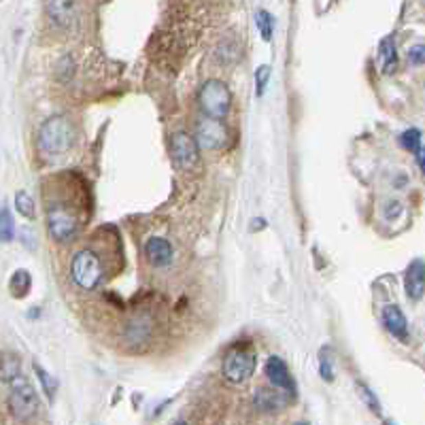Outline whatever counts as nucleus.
<instances>
[{"mask_svg": "<svg viewBox=\"0 0 425 425\" xmlns=\"http://www.w3.org/2000/svg\"><path fill=\"white\" fill-rule=\"evenodd\" d=\"M257 28H260V34H262L264 41H271V38H273V28H275V24H273L271 13H266V11H260V13H257Z\"/></svg>", "mask_w": 425, "mask_h": 425, "instance_id": "obj_20", "label": "nucleus"}, {"mask_svg": "<svg viewBox=\"0 0 425 425\" xmlns=\"http://www.w3.org/2000/svg\"><path fill=\"white\" fill-rule=\"evenodd\" d=\"M15 234V223H13V215L9 209H0V242H9L13 240Z\"/></svg>", "mask_w": 425, "mask_h": 425, "instance_id": "obj_17", "label": "nucleus"}, {"mask_svg": "<svg viewBox=\"0 0 425 425\" xmlns=\"http://www.w3.org/2000/svg\"><path fill=\"white\" fill-rule=\"evenodd\" d=\"M196 143L200 149L205 151H217L221 147H226L228 141H230V132L223 124V119L219 117H209L205 115L196 124Z\"/></svg>", "mask_w": 425, "mask_h": 425, "instance_id": "obj_7", "label": "nucleus"}, {"mask_svg": "<svg viewBox=\"0 0 425 425\" xmlns=\"http://www.w3.org/2000/svg\"><path fill=\"white\" fill-rule=\"evenodd\" d=\"M34 370H36V374H38V378H41V383H43V387H45V391H47V395H49V400H54V395H56V389H58V383L54 381V378L45 372L41 366H36L34 364Z\"/></svg>", "mask_w": 425, "mask_h": 425, "instance_id": "obj_21", "label": "nucleus"}, {"mask_svg": "<svg viewBox=\"0 0 425 425\" xmlns=\"http://www.w3.org/2000/svg\"><path fill=\"white\" fill-rule=\"evenodd\" d=\"M221 370L230 383H244L255 370V353L247 347H234L223 357Z\"/></svg>", "mask_w": 425, "mask_h": 425, "instance_id": "obj_5", "label": "nucleus"}, {"mask_svg": "<svg viewBox=\"0 0 425 425\" xmlns=\"http://www.w3.org/2000/svg\"><path fill=\"white\" fill-rule=\"evenodd\" d=\"M75 130L66 117H51L38 132V147L45 155H62L73 147Z\"/></svg>", "mask_w": 425, "mask_h": 425, "instance_id": "obj_3", "label": "nucleus"}, {"mask_svg": "<svg viewBox=\"0 0 425 425\" xmlns=\"http://www.w3.org/2000/svg\"><path fill=\"white\" fill-rule=\"evenodd\" d=\"M9 406H11V413L17 419H30L38 411V395H36L34 387L21 374L15 376L11 381Z\"/></svg>", "mask_w": 425, "mask_h": 425, "instance_id": "obj_6", "label": "nucleus"}, {"mask_svg": "<svg viewBox=\"0 0 425 425\" xmlns=\"http://www.w3.org/2000/svg\"><path fill=\"white\" fill-rule=\"evenodd\" d=\"M145 253H147V260L151 266L155 268H164L172 262V247L166 238H160V236H153L147 240L145 244Z\"/></svg>", "mask_w": 425, "mask_h": 425, "instance_id": "obj_12", "label": "nucleus"}, {"mask_svg": "<svg viewBox=\"0 0 425 425\" xmlns=\"http://www.w3.org/2000/svg\"><path fill=\"white\" fill-rule=\"evenodd\" d=\"M404 289L411 300H421L425 296V262L413 260L404 275Z\"/></svg>", "mask_w": 425, "mask_h": 425, "instance_id": "obj_11", "label": "nucleus"}, {"mask_svg": "<svg viewBox=\"0 0 425 425\" xmlns=\"http://www.w3.org/2000/svg\"><path fill=\"white\" fill-rule=\"evenodd\" d=\"M289 400H292V395L279 387H262L255 391L253 404L262 413H279L281 409L287 406Z\"/></svg>", "mask_w": 425, "mask_h": 425, "instance_id": "obj_10", "label": "nucleus"}, {"mask_svg": "<svg viewBox=\"0 0 425 425\" xmlns=\"http://www.w3.org/2000/svg\"><path fill=\"white\" fill-rule=\"evenodd\" d=\"M108 255H113L111 244L100 240H92L85 247H81L71 262V277L75 285L85 289V292H94V289L102 287L104 281L111 277Z\"/></svg>", "mask_w": 425, "mask_h": 425, "instance_id": "obj_2", "label": "nucleus"}, {"mask_svg": "<svg viewBox=\"0 0 425 425\" xmlns=\"http://www.w3.org/2000/svg\"><path fill=\"white\" fill-rule=\"evenodd\" d=\"M198 102L203 113L209 117H228L230 113V106H232V94L228 85L219 81V79H211L207 81L203 87H200V94H198Z\"/></svg>", "mask_w": 425, "mask_h": 425, "instance_id": "obj_4", "label": "nucleus"}, {"mask_svg": "<svg viewBox=\"0 0 425 425\" xmlns=\"http://www.w3.org/2000/svg\"><path fill=\"white\" fill-rule=\"evenodd\" d=\"M417 162H419L421 172L425 174V147H419V151H417Z\"/></svg>", "mask_w": 425, "mask_h": 425, "instance_id": "obj_26", "label": "nucleus"}, {"mask_svg": "<svg viewBox=\"0 0 425 425\" xmlns=\"http://www.w3.org/2000/svg\"><path fill=\"white\" fill-rule=\"evenodd\" d=\"M409 62L415 66H425V45L423 43L413 45V47L409 49Z\"/></svg>", "mask_w": 425, "mask_h": 425, "instance_id": "obj_24", "label": "nucleus"}, {"mask_svg": "<svg viewBox=\"0 0 425 425\" xmlns=\"http://www.w3.org/2000/svg\"><path fill=\"white\" fill-rule=\"evenodd\" d=\"M383 323L385 328L393 334L395 338L400 341H406L409 338V323H406V317L404 312H402L395 304H387L383 308Z\"/></svg>", "mask_w": 425, "mask_h": 425, "instance_id": "obj_13", "label": "nucleus"}, {"mask_svg": "<svg viewBox=\"0 0 425 425\" xmlns=\"http://www.w3.org/2000/svg\"><path fill=\"white\" fill-rule=\"evenodd\" d=\"M268 79H271V66H260L255 73V81H257V96H264Z\"/></svg>", "mask_w": 425, "mask_h": 425, "instance_id": "obj_23", "label": "nucleus"}, {"mask_svg": "<svg viewBox=\"0 0 425 425\" xmlns=\"http://www.w3.org/2000/svg\"><path fill=\"white\" fill-rule=\"evenodd\" d=\"M15 207H17V211H19L21 215H24L26 219H34L36 209H34L32 198H30L26 192H19V194L15 196Z\"/></svg>", "mask_w": 425, "mask_h": 425, "instance_id": "obj_19", "label": "nucleus"}, {"mask_svg": "<svg viewBox=\"0 0 425 425\" xmlns=\"http://www.w3.org/2000/svg\"><path fill=\"white\" fill-rule=\"evenodd\" d=\"M19 360L15 355H0V378L11 383L15 376H19Z\"/></svg>", "mask_w": 425, "mask_h": 425, "instance_id": "obj_16", "label": "nucleus"}, {"mask_svg": "<svg viewBox=\"0 0 425 425\" xmlns=\"http://www.w3.org/2000/svg\"><path fill=\"white\" fill-rule=\"evenodd\" d=\"M89 194L79 176H69L62 181L47 203V228L49 234L64 242L73 240L89 219Z\"/></svg>", "mask_w": 425, "mask_h": 425, "instance_id": "obj_1", "label": "nucleus"}, {"mask_svg": "<svg viewBox=\"0 0 425 425\" xmlns=\"http://www.w3.org/2000/svg\"><path fill=\"white\" fill-rule=\"evenodd\" d=\"M357 393L362 395V400L366 402V404L370 406L372 413H381V404H378V400L374 398V393L364 385V383H357Z\"/></svg>", "mask_w": 425, "mask_h": 425, "instance_id": "obj_22", "label": "nucleus"}, {"mask_svg": "<svg viewBox=\"0 0 425 425\" xmlns=\"http://www.w3.org/2000/svg\"><path fill=\"white\" fill-rule=\"evenodd\" d=\"M400 145L411 153H417L421 147V132L417 128H409L406 132L400 134Z\"/></svg>", "mask_w": 425, "mask_h": 425, "instance_id": "obj_18", "label": "nucleus"}, {"mask_svg": "<svg viewBox=\"0 0 425 425\" xmlns=\"http://www.w3.org/2000/svg\"><path fill=\"white\" fill-rule=\"evenodd\" d=\"M266 376H268V381H271L275 387L287 391L289 395H296V383H294V378L292 374H289V368L287 364L281 360V357L273 355L271 360L266 362Z\"/></svg>", "mask_w": 425, "mask_h": 425, "instance_id": "obj_9", "label": "nucleus"}, {"mask_svg": "<svg viewBox=\"0 0 425 425\" xmlns=\"http://www.w3.org/2000/svg\"><path fill=\"white\" fill-rule=\"evenodd\" d=\"M30 283H32V279H30V275H28L26 271H17V273L11 277V283H9L11 294H13L15 298H24V296L30 292Z\"/></svg>", "mask_w": 425, "mask_h": 425, "instance_id": "obj_15", "label": "nucleus"}, {"mask_svg": "<svg viewBox=\"0 0 425 425\" xmlns=\"http://www.w3.org/2000/svg\"><path fill=\"white\" fill-rule=\"evenodd\" d=\"M319 372H321V376L325 378V381H332V378H334V370L330 366V360H328L325 351H321V357H319Z\"/></svg>", "mask_w": 425, "mask_h": 425, "instance_id": "obj_25", "label": "nucleus"}, {"mask_svg": "<svg viewBox=\"0 0 425 425\" xmlns=\"http://www.w3.org/2000/svg\"><path fill=\"white\" fill-rule=\"evenodd\" d=\"M170 158L176 168L194 170L198 164V143L187 132H174L170 137Z\"/></svg>", "mask_w": 425, "mask_h": 425, "instance_id": "obj_8", "label": "nucleus"}, {"mask_svg": "<svg viewBox=\"0 0 425 425\" xmlns=\"http://www.w3.org/2000/svg\"><path fill=\"white\" fill-rule=\"evenodd\" d=\"M378 56H381V66L383 73L391 75L398 71V51H395V43L393 36H387L381 41V47H378Z\"/></svg>", "mask_w": 425, "mask_h": 425, "instance_id": "obj_14", "label": "nucleus"}]
</instances>
